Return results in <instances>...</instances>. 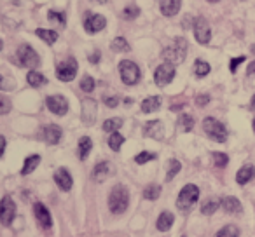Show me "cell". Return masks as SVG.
<instances>
[{"label":"cell","instance_id":"cell-1","mask_svg":"<svg viewBox=\"0 0 255 237\" xmlns=\"http://www.w3.org/2000/svg\"><path fill=\"white\" fill-rule=\"evenodd\" d=\"M128 204H129L128 188L124 187V185L117 183L109 195V209L114 213V215H123V213L128 209Z\"/></svg>","mask_w":255,"mask_h":237},{"label":"cell","instance_id":"cell-2","mask_svg":"<svg viewBox=\"0 0 255 237\" xmlns=\"http://www.w3.org/2000/svg\"><path fill=\"white\" fill-rule=\"evenodd\" d=\"M185 56H187V40L182 39V37H177V39L173 40V44L171 46H168L166 49L163 51V58L166 63L170 65H180L182 61L185 60Z\"/></svg>","mask_w":255,"mask_h":237},{"label":"cell","instance_id":"cell-3","mask_svg":"<svg viewBox=\"0 0 255 237\" xmlns=\"http://www.w3.org/2000/svg\"><path fill=\"white\" fill-rule=\"evenodd\" d=\"M203 131L206 133L210 140L217 143H224L227 140V129L222 122H219L217 119L213 117H206L205 121H203Z\"/></svg>","mask_w":255,"mask_h":237},{"label":"cell","instance_id":"cell-4","mask_svg":"<svg viewBox=\"0 0 255 237\" xmlns=\"http://www.w3.org/2000/svg\"><path fill=\"white\" fill-rule=\"evenodd\" d=\"M119 75H121V80H123L126 85L138 84L140 77H142L138 65H136L135 61H131V60H123V61H121V63H119Z\"/></svg>","mask_w":255,"mask_h":237},{"label":"cell","instance_id":"cell-5","mask_svg":"<svg viewBox=\"0 0 255 237\" xmlns=\"http://www.w3.org/2000/svg\"><path fill=\"white\" fill-rule=\"evenodd\" d=\"M198 199H199V188L192 183H187L180 190V194H178L177 208L180 209V211H189V209L198 202Z\"/></svg>","mask_w":255,"mask_h":237},{"label":"cell","instance_id":"cell-6","mask_svg":"<svg viewBox=\"0 0 255 237\" xmlns=\"http://www.w3.org/2000/svg\"><path fill=\"white\" fill-rule=\"evenodd\" d=\"M16 58H18V63L26 68H35L40 65L39 54H37L35 49H33L32 46H28V44H21V46L18 47Z\"/></svg>","mask_w":255,"mask_h":237},{"label":"cell","instance_id":"cell-7","mask_svg":"<svg viewBox=\"0 0 255 237\" xmlns=\"http://www.w3.org/2000/svg\"><path fill=\"white\" fill-rule=\"evenodd\" d=\"M75 75H77V61H75V58H67L56 67V77L60 80L70 82L75 79Z\"/></svg>","mask_w":255,"mask_h":237},{"label":"cell","instance_id":"cell-8","mask_svg":"<svg viewBox=\"0 0 255 237\" xmlns=\"http://www.w3.org/2000/svg\"><path fill=\"white\" fill-rule=\"evenodd\" d=\"M192 30H194L196 40H198L201 46H206V44L210 42V39H212V30H210L208 21H206L203 16H199V18L194 19V26H192Z\"/></svg>","mask_w":255,"mask_h":237},{"label":"cell","instance_id":"cell-9","mask_svg":"<svg viewBox=\"0 0 255 237\" xmlns=\"http://www.w3.org/2000/svg\"><path fill=\"white\" fill-rule=\"evenodd\" d=\"M173 79H175V67L170 63L159 65V67L156 68V72H154V82H156V85H159V87L168 85Z\"/></svg>","mask_w":255,"mask_h":237},{"label":"cell","instance_id":"cell-10","mask_svg":"<svg viewBox=\"0 0 255 237\" xmlns=\"http://www.w3.org/2000/svg\"><path fill=\"white\" fill-rule=\"evenodd\" d=\"M14 216H16L14 201H12V197H9V195H4L2 201H0V222L4 223V225H11Z\"/></svg>","mask_w":255,"mask_h":237},{"label":"cell","instance_id":"cell-11","mask_svg":"<svg viewBox=\"0 0 255 237\" xmlns=\"http://www.w3.org/2000/svg\"><path fill=\"white\" fill-rule=\"evenodd\" d=\"M107 26V19L102 14H93V12H86L84 16V30L88 33H98Z\"/></svg>","mask_w":255,"mask_h":237},{"label":"cell","instance_id":"cell-12","mask_svg":"<svg viewBox=\"0 0 255 237\" xmlns=\"http://www.w3.org/2000/svg\"><path fill=\"white\" fill-rule=\"evenodd\" d=\"M46 105L49 108V112H53L54 115H65L68 112V99L63 94H54L47 96Z\"/></svg>","mask_w":255,"mask_h":237},{"label":"cell","instance_id":"cell-13","mask_svg":"<svg viewBox=\"0 0 255 237\" xmlns=\"http://www.w3.org/2000/svg\"><path fill=\"white\" fill-rule=\"evenodd\" d=\"M96 113H98V105L93 98H86L82 99V112H81V117H82V122L88 126H91L93 122L96 121Z\"/></svg>","mask_w":255,"mask_h":237},{"label":"cell","instance_id":"cell-14","mask_svg":"<svg viewBox=\"0 0 255 237\" xmlns=\"http://www.w3.org/2000/svg\"><path fill=\"white\" fill-rule=\"evenodd\" d=\"M33 213H35L37 222H39V225L42 227V229L47 230V229H51V227H53V218H51V213H49V209L42 204V202H35V204H33Z\"/></svg>","mask_w":255,"mask_h":237},{"label":"cell","instance_id":"cell-15","mask_svg":"<svg viewBox=\"0 0 255 237\" xmlns=\"http://www.w3.org/2000/svg\"><path fill=\"white\" fill-rule=\"evenodd\" d=\"M61 136H63V131H61V128L56 124H47L46 128L42 129V138L47 145H56V143H60Z\"/></svg>","mask_w":255,"mask_h":237},{"label":"cell","instance_id":"cell-16","mask_svg":"<svg viewBox=\"0 0 255 237\" xmlns=\"http://www.w3.org/2000/svg\"><path fill=\"white\" fill-rule=\"evenodd\" d=\"M54 181H56V185L60 187V190H63V192H68L72 188V185H74L72 174L68 173L67 167H60V169L54 173Z\"/></svg>","mask_w":255,"mask_h":237},{"label":"cell","instance_id":"cell-17","mask_svg":"<svg viewBox=\"0 0 255 237\" xmlns=\"http://www.w3.org/2000/svg\"><path fill=\"white\" fill-rule=\"evenodd\" d=\"M143 135L147 136V138H154L157 140V142H161L164 136V128H163V122L161 121H150L145 124V128H143Z\"/></svg>","mask_w":255,"mask_h":237},{"label":"cell","instance_id":"cell-18","mask_svg":"<svg viewBox=\"0 0 255 237\" xmlns=\"http://www.w3.org/2000/svg\"><path fill=\"white\" fill-rule=\"evenodd\" d=\"M180 5H182V0H159L161 12H163V16H168V18L178 14Z\"/></svg>","mask_w":255,"mask_h":237},{"label":"cell","instance_id":"cell-19","mask_svg":"<svg viewBox=\"0 0 255 237\" xmlns=\"http://www.w3.org/2000/svg\"><path fill=\"white\" fill-rule=\"evenodd\" d=\"M173 222H175L173 213L163 211V213L159 215V218H157L156 227H157V230H159V232H168V230H170L171 227H173Z\"/></svg>","mask_w":255,"mask_h":237},{"label":"cell","instance_id":"cell-20","mask_svg":"<svg viewBox=\"0 0 255 237\" xmlns=\"http://www.w3.org/2000/svg\"><path fill=\"white\" fill-rule=\"evenodd\" d=\"M254 176H255V167L252 166V164H245V166L236 173V181L240 185H247Z\"/></svg>","mask_w":255,"mask_h":237},{"label":"cell","instance_id":"cell-21","mask_svg":"<svg viewBox=\"0 0 255 237\" xmlns=\"http://www.w3.org/2000/svg\"><path fill=\"white\" fill-rule=\"evenodd\" d=\"M109 174H110V162H107V160L98 162L95 166V169H93V178L96 181H105L109 178Z\"/></svg>","mask_w":255,"mask_h":237},{"label":"cell","instance_id":"cell-22","mask_svg":"<svg viewBox=\"0 0 255 237\" xmlns=\"http://www.w3.org/2000/svg\"><path fill=\"white\" fill-rule=\"evenodd\" d=\"M161 96H149L142 101V112L143 113H150V112H156V110L161 108Z\"/></svg>","mask_w":255,"mask_h":237},{"label":"cell","instance_id":"cell-23","mask_svg":"<svg viewBox=\"0 0 255 237\" xmlns=\"http://www.w3.org/2000/svg\"><path fill=\"white\" fill-rule=\"evenodd\" d=\"M220 204H222V208L226 209L227 213H231V215H236V213H241V209H243L241 202L238 201L236 197H224Z\"/></svg>","mask_w":255,"mask_h":237},{"label":"cell","instance_id":"cell-24","mask_svg":"<svg viewBox=\"0 0 255 237\" xmlns=\"http://www.w3.org/2000/svg\"><path fill=\"white\" fill-rule=\"evenodd\" d=\"M40 164V156L39 154H33V156H28L25 159V164H23V169H21V174L26 176V174L33 173L37 169V166Z\"/></svg>","mask_w":255,"mask_h":237},{"label":"cell","instance_id":"cell-25","mask_svg":"<svg viewBox=\"0 0 255 237\" xmlns=\"http://www.w3.org/2000/svg\"><path fill=\"white\" fill-rule=\"evenodd\" d=\"M35 35L39 37V39H42L46 44H49V46H53V44L58 40V32H56V30L37 28V30H35Z\"/></svg>","mask_w":255,"mask_h":237},{"label":"cell","instance_id":"cell-26","mask_svg":"<svg viewBox=\"0 0 255 237\" xmlns=\"http://www.w3.org/2000/svg\"><path fill=\"white\" fill-rule=\"evenodd\" d=\"M93 149V142L89 136H82L81 140H79V159L81 160H86L89 156V152H91Z\"/></svg>","mask_w":255,"mask_h":237},{"label":"cell","instance_id":"cell-27","mask_svg":"<svg viewBox=\"0 0 255 237\" xmlns=\"http://www.w3.org/2000/svg\"><path fill=\"white\" fill-rule=\"evenodd\" d=\"M26 82H28L32 87H40V85L47 84V79L44 77L40 72L32 70V72H28V75H26Z\"/></svg>","mask_w":255,"mask_h":237},{"label":"cell","instance_id":"cell-28","mask_svg":"<svg viewBox=\"0 0 255 237\" xmlns=\"http://www.w3.org/2000/svg\"><path fill=\"white\" fill-rule=\"evenodd\" d=\"M178 128H180L184 133L192 131V128H194V119H192V115H189V113H182V115L178 117Z\"/></svg>","mask_w":255,"mask_h":237},{"label":"cell","instance_id":"cell-29","mask_svg":"<svg viewBox=\"0 0 255 237\" xmlns=\"http://www.w3.org/2000/svg\"><path fill=\"white\" fill-rule=\"evenodd\" d=\"M119 128H123V119L121 117H112L103 122V131L105 133H116Z\"/></svg>","mask_w":255,"mask_h":237},{"label":"cell","instance_id":"cell-30","mask_svg":"<svg viewBox=\"0 0 255 237\" xmlns=\"http://www.w3.org/2000/svg\"><path fill=\"white\" fill-rule=\"evenodd\" d=\"M159 195H161V185H157V183L147 185L145 190H143V197H145L147 201H156Z\"/></svg>","mask_w":255,"mask_h":237},{"label":"cell","instance_id":"cell-31","mask_svg":"<svg viewBox=\"0 0 255 237\" xmlns=\"http://www.w3.org/2000/svg\"><path fill=\"white\" fill-rule=\"evenodd\" d=\"M123 143H124V136L121 135V133H110V136H109V147L114 150V152H119L121 150V147H123Z\"/></svg>","mask_w":255,"mask_h":237},{"label":"cell","instance_id":"cell-32","mask_svg":"<svg viewBox=\"0 0 255 237\" xmlns=\"http://www.w3.org/2000/svg\"><path fill=\"white\" fill-rule=\"evenodd\" d=\"M219 206H220L219 199H208L206 202H203L201 213H203V215H206V216H210V215H213L217 209H219Z\"/></svg>","mask_w":255,"mask_h":237},{"label":"cell","instance_id":"cell-33","mask_svg":"<svg viewBox=\"0 0 255 237\" xmlns=\"http://www.w3.org/2000/svg\"><path fill=\"white\" fill-rule=\"evenodd\" d=\"M110 47H112V51H116V53H128V51H129V44L126 42L124 37H116V39L112 40V44H110Z\"/></svg>","mask_w":255,"mask_h":237},{"label":"cell","instance_id":"cell-34","mask_svg":"<svg viewBox=\"0 0 255 237\" xmlns=\"http://www.w3.org/2000/svg\"><path fill=\"white\" fill-rule=\"evenodd\" d=\"M182 169V164L178 162L177 159H171L170 164H168V173H166V181H171Z\"/></svg>","mask_w":255,"mask_h":237},{"label":"cell","instance_id":"cell-35","mask_svg":"<svg viewBox=\"0 0 255 237\" xmlns=\"http://www.w3.org/2000/svg\"><path fill=\"white\" fill-rule=\"evenodd\" d=\"M210 70H212V67H210L206 61L203 60H198L194 63V74L198 75V77H206V75L210 74Z\"/></svg>","mask_w":255,"mask_h":237},{"label":"cell","instance_id":"cell-36","mask_svg":"<svg viewBox=\"0 0 255 237\" xmlns=\"http://www.w3.org/2000/svg\"><path fill=\"white\" fill-rule=\"evenodd\" d=\"M240 236V229L236 225H226L217 232L215 237H238Z\"/></svg>","mask_w":255,"mask_h":237},{"label":"cell","instance_id":"cell-37","mask_svg":"<svg viewBox=\"0 0 255 237\" xmlns=\"http://www.w3.org/2000/svg\"><path fill=\"white\" fill-rule=\"evenodd\" d=\"M47 19H49L51 23H54V25H61V26L67 23V16H65L63 12H58V11L47 12Z\"/></svg>","mask_w":255,"mask_h":237},{"label":"cell","instance_id":"cell-38","mask_svg":"<svg viewBox=\"0 0 255 237\" xmlns=\"http://www.w3.org/2000/svg\"><path fill=\"white\" fill-rule=\"evenodd\" d=\"M138 14H140V9L136 7L135 4L128 5V7H124V11H123V18L124 19H135Z\"/></svg>","mask_w":255,"mask_h":237},{"label":"cell","instance_id":"cell-39","mask_svg":"<svg viewBox=\"0 0 255 237\" xmlns=\"http://www.w3.org/2000/svg\"><path fill=\"white\" fill-rule=\"evenodd\" d=\"M95 85H96L95 79L89 77V75H86V77L81 80V89L84 92H93V91H95Z\"/></svg>","mask_w":255,"mask_h":237},{"label":"cell","instance_id":"cell-40","mask_svg":"<svg viewBox=\"0 0 255 237\" xmlns=\"http://www.w3.org/2000/svg\"><path fill=\"white\" fill-rule=\"evenodd\" d=\"M227 162H229V157H227L226 154H222V152L213 154V164H215L217 167H226Z\"/></svg>","mask_w":255,"mask_h":237},{"label":"cell","instance_id":"cell-41","mask_svg":"<svg viewBox=\"0 0 255 237\" xmlns=\"http://www.w3.org/2000/svg\"><path fill=\"white\" fill-rule=\"evenodd\" d=\"M156 154H152V152H140L138 156L135 157V162L136 164H145V162H149V160H154L156 159Z\"/></svg>","mask_w":255,"mask_h":237},{"label":"cell","instance_id":"cell-42","mask_svg":"<svg viewBox=\"0 0 255 237\" xmlns=\"http://www.w3.org/2000/svg\"><path fill=\"white\" fill-rule=\"evenodd\" d=\"M12 108V103L9 98H5V96H0V115H5V113H9Z\"/></svg>","mask_w":255,"mask_h":237},{"label":"cell","instance_id":"cell-43","mask_svg":"<svg viewBox=\"0 0 255 237\" xmlns=\"http://www.w3.org/2000/svg\"><path fill=\"white\" fill-rule=\"evenodd\" d=\"M12 87H14V82L0 74V91H11Z\"/></svg>","mask_w":255,"mask_h":237},{"label":"cell","instance_id":"cell-44","mask_svg":"<svg viewBox=\"0 0 255 237\" xmlns=\"http://www.w3.org/2000/svg\"><path fill=\"white\" fill-rule=\"evenodd\" d=\"M247 60L245 56H238V58H234V60H231V63H229V70L233 72V74H236V70H238V67H240L243 61Z\"/></svg>","mask_w":255,"mask_h":237},{"label":"cell","instance_id":"cell-45","mask_svg":"<svg viewBox=\"0 0 255 237\" xmlns=\"http://www.w3.org/2000/svg\"><path fill=\"white\" fill-rule=\"evenodd\" d=\"M103 103H105L109 108H116V106L119 105V98H116V96H105Z\"/></svg>","mask_w":255,"mask_h":237},{"label":"cell","instance_id":"cell-46","mask_svg":"<svg viewBox=\"0 0 255 237\" xmlns=\"http://www.w3.org/2000/svg\"><path fill=\"white\" fill-rule=\"evenodd\" d=\"M208 101H210V96L208 94H199L198 98H196V105H198V106L208 105Z\"/></svg>","mask_w":255,"mask_h":237},{"label":"cell","instance_id":"cell-47","mask_svg":"<svg viewBox=\"0 0 255 237\" xmlns=\"http://www.w3.org/2000/svg\"><path fill=\"white\" fill-rule=\"evenodd\" d=\"M100 58H102V53H100V51H95L93 54H89V63H93V65L98 63Z\"/></svg>","mask_w":255,"mask_h":237},{"label":"cell","instance_id":"cell-48","mask_svg":"<svg viewBox=\"0 0 255 237\" xmlns=\"http://www.w3.org/2000/svg\"><path fill=\"white\" fill-rule=\"evenodd\" d=\"M4 152H5V138L4 136H0V159H2Z\"/></svg>","mask_w":255,"mask_h":237},{"label":"cell","instance_id":"cell-49","mask_svg":"<svg viewBox=\"0 0 255 237\" xmlns=\"http://www.w3.org/2000/svg\"><path fill=\"white\" fill-rule=\"evenodd\" d=\"M247 74L250 75V77H255V61H252V63H250V67H248Z\"/></svg>","mask_w":255,"mask_h":237},{"label":"cell","instance_id":"cell-50","mask_svg":"<svg viewBox=\"0 0 255 237\" xmlns=\"http://www.w3.org/2000/svg\"><path fill=\"white\" fill-rule=\"evenodd\" d=\"M250 108L255 112V94H254V98H252V101H250Z\"/></svg>","mask_w":255,"mask_h":237},{"label":"cell","instance_id":"cell-51","mask_svg":"<svg viewBox=\"0 0 255 237\" xmlns=\"http://www.w3.org/2000/svg\"><path fill=\"white\" fill-rule=\"evenodd\" d=\"M93 2H98V4H105L107 0H93Z\"/></svg>","mask_w":255,"mask_h":237},{"label":"cell","instance_id":"cell-52","mask_svg":"<svg viewBox=\"0 0 255 237\" xmlns=\"http://www.w3.org/2000/svg\"><path fill=\"white\" fill-rule=\"evenodd\" d=\"M2 47H4V42H2V39H0V51H2Z\"/></svg>","mask_w":255,"mask_h":237},{"label":"cell","instance_id":"cell-53","mask_svg":"<svg viewBox=\"0 0 255 237\" xmlns=\"http://www.w3.org/2000/svg\"><path fill=\"white\" fill-rule=\"evenodd\" d=\"M208 2H219V0H208Z\"/></svg>","mask_w":255,"mask_h":237},{"label":"cell","instance_id":"cell-54","mask_svg":"<svg viewBox=\"0 0 255 237\" xmlns=\"http://www.w3.org/2000/svg\"><path fill=\"white\" fill-rule=\"evenodd\" d=\"M254 131H255V119H254Z\"/></svg>","mask_w":255,"mask_h":237},{"label":"cell","instance_id":"cell-55","mask_svg":"<svg viewBox=\"0 0 255 237\" xmlns=\"http://www.w3.org/2000/svg\"><path fill=\"white\" fill-rule=\"evenodd\" d=\"M252 51H254V53H255V46H254V47H252Z\"/></svg>","mask_w":255,"mask_h":237},{"label":"cell","instance_id":"cell-56","mask_svg":"<svg viewBox=\"0 0 255 237\" xmlns=\"http://www.w3.org/2000/svg\"><path fill=\"white\" fill-rule=\"evenodd\" d=\"M182 237H187V236H182Z\"/></svg>","mask_w":255,"mask_h":237}]
</instances>
